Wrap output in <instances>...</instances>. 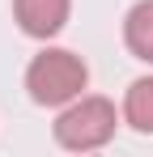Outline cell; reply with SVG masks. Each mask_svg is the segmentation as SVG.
Here are the masks:
<instances>
[{
    "label": "cell",
    "instance_id": "cell-1",
    "mask_svg": "<svg viewBox=\"0 0 153 157\" xmlns=\"http://www.w3.org/2000/svg\"><path fill=\"white\" fill-rule=\"evenodd\" d=\"M85 81H89V72H85L81 55L64 51V47H47L26 68V89L38 106H64L73 98H81Z\"/></svg>",
    "mask_w": 153,
    "mask_h": 157
},
{
    "label": "cell",
    "instance_id": "cell-2",
    "mask_svg": "<svg viewBox=\"0 0 153 157\" xmlns=\"http://www.w3.org/2000/svg\"><path fill=\"white\" fill-rule=\"evenodd\" d=\"M111 136H115V106L106 98H73L55 119V140L73 153L102 149Z\"/></svg>",
    "mask_w": 153,
    "mask_h": 157
},
{
    "label": "cell",
    "instance_id": "cell-3",
    "mask_svg": "<svg viewBox=\"0 0 153 157\" xmlns=\"http://www.w3.org/2000/svg\"><path fill=\"white\" fill-rule=\"evenodd\" d=\"M68 9H73V0H13V13H17V21L30 38L60 34L68 21Z\"/></svg>",
    "mask_w": 153,
    "mask_h": 157
},
{
    "label": "cell",
    "instance_id": "cell-4",
    "mask_svg": "<svg viewBox=\"0 0 153 157\" xmlns=\"http://www.w3.org/2000/svg\"><path fill=\"white\" fill-rule=\"evenodd\" d=\"M124 43H128V51L136 55V59L153 64V0H140V4L128 9V17H124Z\"/></svg>",
    "mask_w": 153,
    "mask_h": 157
},
{
    "label": "cell",
    "instance_id": "cell-5",
    "mask_svg": "<svg viewBox=\"0 0 153 157\" xmlns=\"http://www.w3.org/2000/svg\"><path fill=\"white\" fill-rule=\"evenodd\" d=\"M124 119H128L136 132H153V77H140V81L128 85Z\"/></svg>",
    "mask_w": 153,
    "mask_h": 157
}]
</instances>
